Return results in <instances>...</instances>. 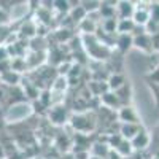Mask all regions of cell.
Segmentation results:
<instances>
[{
	"label": "cell",
	"instance_id": "22",
	"mask_svg": "<svg viewBox=\"0 0 159 159\" xmlns=\"http://www.w3.org/2000/svg\"><path fill=\"white\" fill-rule=\"evenodd\" d=\"M89 159H102V157H97V156H92V154H91V156H89Z\"/></svg>",
	"mask_w": 159,
	"mask_h": 159
},
{
	"label": "cell",
	"instance_id": "17",
	"mask_svg": "<svg viewBox=\"0 0 159 159\" xmlns=\"http://www.w3.org/2000/svg\"><path fill=\"white\" fill-rule=\"evenodd\" d=\"M150 18H151V21L159 22V2L150 3Z\"/></svg>",
	"mask_w": 159,
	"mask_h": 159
},
{
	"label": "cell",
	"instance_id": "2",
	"mask_svg": "<svg viewBox=\"0 0 159 159\" xmlns=\"http://www.w3.org/2000/svg\"><path fill=\"white\" fill-rule=\"evenodd\" d=\"M150 5L148 3H140L137 2L135 3V11H134V15H132V21H134L135 25H140V27H145V25L148 24L150 21Z\"/></svg>",
	"mask_w": 159,
	"mask_h": 159
},
{
	"label": "cell",
	"instance_id": "10",
	"mask_svg": "<svg viewBox=\"0 0 159 159\" xmlns=\"http://www.w3.org/2000/svg\"><path fill=\"white\" fill-rule=\"evenodd\" d=\"M0 83L7 88H18L21 83V75L13 72V70H8V72L0 75Z\"/></svg>",
	"mask_w": 159,
	"mask_h": 159
},
{
	"label": "cell",
	"instance_id": "1",
	"mask_svg": "<svg viewBox=\"0 0 159 159\" xmlns=\"http://www.w3.org/2000/svg\"><path fill=\"white\" fill-rule=\"evenodd\" d=\"M118 119L121 124H142L140 123V118L137 110L132 107V105H126V107H121L116 113Z\"/></svg>",
	"mask_w": 159,
	"mask_h": 159
},
{
	"label": "cell",
	"instance_id": "23",
	"mask_svg": "<svg viewBox=\"0 0 159 159\" xmlns=\"http://www.w3.org/2000/svg\"><path fill=\"white\" fill-rule=\"evenodd\" d=\"M153 159H159V157H153Z\"/></svg>",
	"mask_w": 159,
	"mask_h": 159
},
{
	"label": "cell",
	"instance_id": "7",
	"mask_svg": "<svg viewBox=\"0 0 159 159\" xmlns=\"http://www.w3.org/2000/svg\"><path fill=\"white\" fill-rule=\"evenodd\" d=\"M132 35L129 34H116V38H115V48L119 51V52H127L130 48H132Z\"/></svg>",
	"mask_w": 159,
	"mask_h": 159
},
{
	"label": "cell",
	"instance_id": "21",
	"mask_svg": "<svg viewBox=\"0 0 159 159\" xmlns=\"http://www.w3.org/2000/svg\"><path fill=\"white\" fill-rule=\"evenodd\" d=\"M8 99V88L0 83V103H3Z\"/></svg>",
	"mask_w": 159,
	"mask_h": 159
},
{
	"label": "cell",
	"instance_id": "14",
	"mask_svg": "<svg viewBox=\"0 0 159 159\" xmlns=\"http://www.w3.org/2000/svg\"><path fill=\"white\" fill-rule=\"evenodd\" d=\"M86 16H88V13L84 11V8L81 7V3H76V7H72L70 8V11H69V19H72L76 25L81 22L83 19H86Z\"/></svg>",
	"mask_w": 159,
	"mask_h": 159
},
{
	"label": "cell",
	"instance_id": "6",
	"mask_svg": "<svg viewBox=\"0 0 159 159\" xmlns=\"http://www.w3.org/2000/svg\"><path fill=\"white\" fill-rule=\"evenodd\" d=\"M49 119L54 124H65L67 123V111L65 107L62 105H54V107H49Z\"/></svg>",
	"mask_w": 159,
	"mask_h": 159
},
{
	"label": "cell",
	"instance_id": "13",
	"mask_svg": "<svg viewBox=\"0 0 159 159\" xmlns=\"http://www.w3.org/2000/svg\"><path fill=\"white\" fill-rule=\"evenodd\" d=\"M78 29H80V32H81L83 35H94V32H97V29H99V24L94 19H91V18L86 16V19H83L81 22L78 24Z\"/></svg>",
	"mask_w": 159,
	"mask_h": 159
},
{
	"label": "cell",
	"instance_id": "4",
	"mask_svg": "<svg viewBox=\"0 0 159 159\" xmlns=\"http://www.w3.org/2000/svg\"><path fill=\"white\" fill-rule=\"evenodd\" d=\"M135 11V3L134 2H116V18L118 19H132V15Z\"/></svg>",
	"mask_w": 159,
	"mask_h": 159
},
{
	"label": "cell",
	"instance_id": "16",
	"mask_svg": "<svg viewBox=\"0 0 159 159\" xmlns=\"http://www.w3.org/2000/svg\"><path fill=\"white\" fill-rule=\"evenodd\" d=\"M70 2H52V10H56V11H59V13H69L70 11Z\"/></svg>",
	"mask_w": 159,
	"mask_h": 159
},
{
	"label": "cell",
	"instance_id": "11",
	"mask_svg": "<svg viewBox=\"0 0 159 159\" xmlns=\"http://www.w3.org/2000/svg\"><path fill=\"white\" fill-rule=\"evenodd\" d=\"M126 83H127V81H126V76H124L123 73H118V72L111 73V75L107 78V86H108V89L113 91V92L118 91L119 88H123Z\"/></svg>",
	"mask_w": 159,
	"mask_h": 159
},
{
	"label": "cell",
	"instance_id": "18",
	"mask_svg": "<svg viewBox=\"0 0 159 159\" xmlns=\"http://www.w3.org/2000/svg\"><path fill=\"white\" fill-rule=\"evenodd\" d=\"M148 81H150V84L159 86V65L156 69H153V72L148 73Z\"/></svg>",
	"mask_w": 159,
	"mask_h": 159
},
{
	"label": "cell",
	"instance_id": "3",
	"mask_svg": "<svg viewBox=\"0 0 159 159\" xmlns=\"http://www.w3.org/2000/svg\"><path fill=\"white\" fill-rule=\"evenodd\" d=\"M151 143V135L148 134V130L142 129L139 134L130 140V145H132V150L134 151H143L150 147Z\"/></svg>",
	"mask_w": 159,
	"mask_h": 159
},
{
	"label": "cell",
	"instance_id": "8",
	"mask_svg": "<svg viewBox=\"0 0 159 159\" xmlns=\"http://www.w3.org/2000/svg\"><path fill=\"white\" fill-rule=\"evenodd\" d=\"M100 100H102L103 108H110V110H119L121 108V102H119V99L116 97V94L113 91H107L105 94H102Z\"/></svg>",
	"mask_w": 159,
	"mask_h": 159
},
{
	"label": "cell",
	"instance_id": "12",
	"mask_svg": "<svg viewBox=\"0 0 159 159\" xmlns=\"http://www.w3.org/2000/svg\"><path fill=\"white\" fill-rule=\"evenodd\" d=\"M116 97L121 102V107H126V105H130V100H132V88L129 83H126L123 88H119L118 91H115Z\"/></svg>",
	"mask_w": 159,
	"mask_h": 159
},
{
	"label": "cell",
	"instance_id": "19",
	"mask_svg": "<svg viewBox=\"0 0 159 159\" xmlns=\"http://www.w3.org/2000/svg\"><path fill=\"white\" fill-rule=\"evenodd\" d=\"M5 61H11V57H10L7 45H2L0 46V62H5Z\"/></svg>",
	"mask_w": 159,
	"mask_h": 159
},
{
	"label": "cell",
	"instance_id": "9",
	"mask_svg": "<svg viewBox=\"0 0 159 159\" xmlns=\"http://www.w3.org/2000/svg\"><path fill=\"white\" fill-rule=\"evenodd\" d=\"M142 129H143L142 124H121V127H119V135H121L124 140L130 142Z\"/></svg>",
	"mask_w": 159,
	"mask_h": 159
},
{
	"label": "cell",
	"instance_id": "15",
	"mask_svg": "<svg viewBox=\"0 0 159 159\" xmlns=\"http://www.w3.org/2000/svg\"><path fill=\"white\" fill-rule=\"evenodd\" d=\"M134 27H135V24H134L132 19H118L116 34H129V35H132Z\"/></svg>",
	"mask_w": 159,
	"mask_h": 159
},
{
	"label": "cell",
	"instance_id": "5",
	"mask_svg": "<svg viewBox=\"0 0 159 159\" xmlns=\"http://www.w3.org/2000/svg\"><path fill=\"white\" fill-rule=\"evenodd\" d=\"M132 48H137L142 52H147V54H151L153 52V46H151V37L148 34H142L137 37H132Z\"/></svg>",
	"mask_w": 159,
	"mask_h": 159
},
{
	"label": "cell",
	"instance_id": "20",
	"mask_svg": "<svg viewBox=\"0 0 159 159\" xmlns=\"http://www.w3.org/2000/svg\"><path fill=\"white\" fill-rule=\"evenodd\" d=\"M151 37V46H153V52H159V32L150 35Z\"/></svg>",
	"mask_w": 159,
	"mask_h": 159
}]
</instances>
